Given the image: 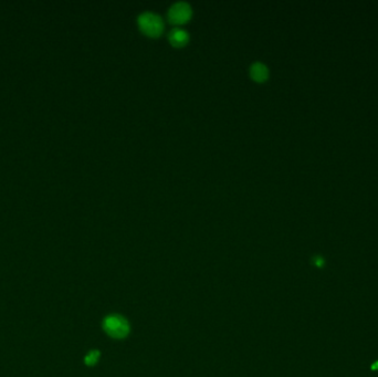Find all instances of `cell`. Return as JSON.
<instances>
[{"instance_id": "obj_1", "label": "cell", "mask_w": 378, "mask_h": 377, "mask_svg": "<svg viewBox=\"0 0 378 377\" xmlns=\"http://www.w3.org/2000/svg\"><path fill=\"white\" fill-rule=\"evenodd\" d=\"M141 31L150 38H157L164 31V21L162 18L153 12H143L137 19Z\"/></svg>"}, {"instance_id": "obj_2", "label": "cell", "mask_w": 378, "mask_h": 377, "mask_svg": "<svg viewBox=\"0 0 378 377\" xmlns=\"http://www.w3.org/2000/svg\"><path fill=\"white\" fill-rule=\"evenodd\" d=\"M103 330L113 338H124L130 333V324L123 316L108 315L103 321Z\"/></svg>"}, {"instance_id": "obj_3", "label": "cell", "mask_w": 378, "mask_h": 377, "mask_svg": "<svg viewBox=\"0 0 378 377\" xmlns=\"http://www.w3.org/2000/svg\"><path fill=\"white\" fill-rule=\"evenodd\" d=\"M193 10L187 3L179 2L174 4L168 11V19L174 24H184L192 18Z\"/></svg>"}, {"instance_id": "obj_4", "label": "cell", "mask_w": 378, "mask_h": 377, "mask_svg": "<svg viewBox=\"0 0 378 377\" xmlns=\"http://www.w3.org/2000/svg\"><path fill=\"white\" fill-rule=\"evenodd\" d=\"M169 41L174 47H184L188 44L189 34L181 28H175L173 31L169 33Z\"/></svg>"}, {"instance_id": "obj_5", "label": "cell", "mask_w": 378, "mask_h": 377, "mask_svg": "<svg viewBox=\"0 0 378 377\" xmlns=\"http://www.w3.org/2000/svg\"><path fill=\"white\" fill-rule=\"evenodd\" d=\"M250 76L255 82H264L269 77V70L261 62H255L250 69Z\"/></svg>"}, {"instance_id": "obj_6", "label": "cell", "mask_w": 378, "mask_h": 377, "mask_svg": "<svg viewBox=\"0 0 378 377\" xmlns=\"http://www.w3.org/2000/svg\"><path fill=\"white\" fill-rule=\"evenodd\" d=\"M99 357H100L99 351H91L89 354L85 356L84 362L85 364L89 365V366H93V365L97 362V360H99Z\"/></svg>"}]
</instances>
